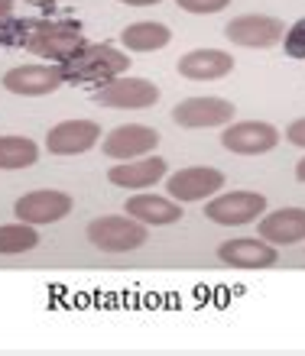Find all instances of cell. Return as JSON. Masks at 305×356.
Listing matches in <instances>:
<instances>
[{"label":"cell","instance_id":"obj_1","mask_svg":"<svg viewBox=\"0 0 305 356\" xmlns=\"http://www.w3.org/2000/svg\"><path fill=\"white\" fill-rule=\"evenodd\" d=\"M130 62L134 58H127V52L111 42H85L68 62H62V75L65 85H104L111 78L124 75Z\"/></svg>","mask_w":305,"mask_h":356},{"label":"cell","instance_id":"obj_2","mask_svg":"<svg viewBox=\"0 0 305 356\" xmlns=\"http://www.w3.org/2000/svg\"><path fill=\"white\" fill-rule=\"evenodd\" d=\"M85 42L88 39L78 23H68V19H36L33 29H29L26 42H23V49L39 58H49V62H58V65H62V62H68Z\"/></svg>","mask_w":305,"mask_h":356},{"label":"cell","instance_id":"obj_3","mask_svg":"<svg viewBox=\"0 0 305 356\" xmlns=\"http://www.w3.org/2000/svg\"><path fill=\"white\" fill-rule=\"evenodd\" d=\"M88 240L95 250L101 253H130V250H140V246L150 240V230L146 224H140L136 217H97L88 224Z\"/></svg>","mask_w":305,"mask_h":356},{"label":"cell","instance_id":"obj_4","mask_svg":"<svg viewBox=\"0 0 305 356\" xmlns=\"http://www.w3.org/2000/svg\"><path fill=\"white\" fill-rule=\"evenodd\" d=\"M91 101L97 107H111V111H146L159 101V85H152L146 78H130L124 75L111 78L91 94Z\"/></svg>","mask_w":305,"mask_h":356},{"label":"cell","instance_id":"obj_5","mask_svg":"<svg viewBox=\"0 0 305 356\" xmlns=\"http://www.w3.org/2000/svg\"><path fill=\"white\" fill-rule=\"evenodd\" d=\"M263 214H267V197L260 191H221V195L208 197V204H205V217L221 227L253 224Z\"/></svg>","mask_w":305,"mask_h":356},{"label":"cell","instance_id":"obj_6","mask_svg":"<svg viewBox=\"0 0 305 356\" xmlns=\"http://www.w3.org/2000/svg\"><path fill=\"white\" fill-rule=\"evenodd\" d=\"M237 107L224 97H185L172 107V123L182 130H214L234 120Z\"/></svg>","mask_w":305,"mask_h":356},{"label":"cell","instance_id":"obj_7","mask_svg":"<svg viewBox=\"0 0 305 356\" xmlns=\"http://www.w3.org/2000/svg\"><path fill=\"white\" fill-rule=\"evenodd\" d=\"M224 188V172L211 169V165H189L166 178V195L175 197L179 204H191V201H208Z\"/></svg>","mask_w":305,"mask_h":356},{"label":"cell","instance_id":"obj_8","mask_svg":"<svg viewBox=\"0 0 305 356\" xmlns=\"http://www.w3.org/2000/svg\"><path fill=\"white\" fill-rule=\"evenodd\" d=\"M224 36L234 46H244V49H269L276 42H283L286 26H283L279 17H269V13H244V17H234L224 26Z\"/></svg>","mask_w":305,"mask_h":356},{"label":"cell","instance_id":"obj_9","mask_svg":"<svg viewBox=\"0 0 305 356\" xmlns=\"http://www.w3.org/2000/svg\"><path fill=\"white\" fill-rule=\"evenodd\" d=\"M221 146L234 156H263L279 146V130L267 120H230L228 130L221 133Z\"/></svg>","mask_w":305,"mask_h":356},{"label":"cell","instance_id":"obj_10","mask_svg":"<svg viewBox=\"0 0 305 356\" xmlns=\"http://www.w3.org/2000/svg\"><path fill=\"white\" fill-rule=\"evenodd\" d=\"M72 195L65 191H56V188H39V191H29L13 204V214L17 220H26V224L39 227V224H58L62 217L72 214Z\"/></svg>","mask_w":305,"mask_h":356},{"label":"cell","instance_id":"obj_11","mask_svg":"<svg viewBox=\"0 0 305 356\" xmlns=\"http://www.w3.org/2000/svg\"><path fill=\"white\" fill-rule=\"evenodd\" d=\"M159 146V133L143 123H124V127H114V130L104 136L101 149H104L107 159L127 162V159H140V156H150Z\"/></svg>","mask_w":305,"mask_h":356},{"label":"cell","instance_id":"obj_12","mask_svg":"<svg viewBox=\"0 0 305 356\" xmlns=\"http://www.w3.org/2000/svg\"><path fill=\"white\" fill-rule=\"evenodd\" d=\"M0 85L10 94H19V97H42V94H52L65 85V75H62L58 62H52V65H17L0 78Z\"/></svg>","mask_w":305,"mask_h":356},{"label":"cell","instance_id":"obj_13","mask_svg":"<svg viewBox=\"0 0 305 356\" xmlns=\"http://www.w3.org/2000/svg\"><path fill=\"white\" fill-rule=\"evenodd\" d=\"M101 143V127L95 120H62L46 136V149L52 156H81Z\"/></svg>","mask_w":305,"mask_h":356},{"label":"cell","instance_id":"obj_14","mask_svg":"<svg viewBox=\"0 0 305 356\" xmlns=\"http://www.w3.org/2000/svg\"><path fill=\"white\" fill-rule=\"evenodd\" d=\"M218 259L234 269H273L279 263V253L263 236H237L218 246Z\"/></svg>","mask_w":305,"mask_h":356},{"label":"cell","instance_id":"obj_15","mask_svg":"<svg viewBox=\"0 0 305 356\" xmlns=\"http://www.w3.org/2000/svg\"><path fill=\"white\" fill-rule=\"evenodd\" d=\"M166 159H159L156 152L150 156H140V159H127L117 162L107 169V181L117 188H127V191H143V188H152L159 178H166Z\"/></svg>","mask_w":305,"mask_h":356},{"label":"cell","instance_id":"obj_16","mask_svg":"<svg viewBox=\"0 0 305 356\" xmlns=\"http://www.w3.org/2000/svg\"><path fill=\"white\" fill-rule=\"evenodd\" d=\"M257 234L273 246H296L305 240V207H279L260 217Z\"/></svg>","mask_w":305,"mask_h":356},{"label":"cell","instance_id":"obj_17","mask_svg":"<svg viewBox=\"0 0 305 356\" xmlns=\"http://www.w3.org/2000/svg\"><path fill=\"white\" fill-rule=\"evenodd\" d=\"M124 214L136 217V220L146 224V227H169V224H179L185 211H182V204L169 195L159 197V195H146V191H140V195L127 197Z\"/></svg>","mask_w":305,"mask_h":356},{"label":"cell","instance_id":"obj_18","mask_svg":"<svg viewBox=\"0 0 305 356\" xmlns=\"http://www.w3.org/2000/svg\"><path fill=\"white\" fill-rule=\"evenodd\" d=\"M179 75L189 81H218L234 72V58L224 49H195L179 58Z\"/></svg>","mask_w":305,"mask_h":356},{"label":"cell","instance_id":"obj_19","mask_svg":"<svg viewBox=\"0 0 305 356\" xmlns=\"http://www.w3.org/2000/svg\"><path fill=\"white\" fill-rule=\"evenodd\" d=\"M169 39H172V29L166 23H156V19L130 23L120 33V42H124L127 52H159V49L169 46Z\"/></svg>","mask_w":305,"mask_h":356},{"label":"cell","instance_id":"obj_20","mask_svg":"<svg viewBox=\"0 0 305 356\" xmlns=\"http://www.w3.org/2000/svg\"><path fill=\"white\" fill-rule=\"evenodd\" d=\"M39 146L29 136H0V169L3 172H19L36 165Z\"/></svg>","mask_w":305,"mask_h":356},{"label":"cell","instance_id":"obj_21","mask_svg":"<svg viewBox=\"0 0 305 356\" xmlns=\"http://www.w3.org/2000/svg\"><path fill=\"white\" fill-rule=\"evenodd\" d=\"M39 246V234L36 227L26 220L17 224H0V256H17V253H29Z\"/></svg>","mask_w":305,"mask_h":356},{"label":"cell","instance_id":"obj_22","mask_svg":"<svg viewBox=\"0 0 305 356\" xmlns=\"http://www.w3.org/2000/svg\"><path fill=\"white\" fill-rule=\"evenodd\" d=\"M36 19H0V46H23Z\"/></svg>","mask_w":305,"mask_h":356},{"label":"cell","instance_id":"obj_23","mask_svg":"<svg viewBox=\"0 0 305 356\" xmlns=\"http://www.w3.org/2000/svg\"><path fill=\"white\" fill-rule=\"evenodd\" d=\"M175 7L191 13V17H214L230 7V0H175Z\"/></svg>","mask_w":305,"mask_h":356},{"label":"cell","instance_id":"obj_24","mask_svg":"<svg viewBox=\"0 0 305 356\" xmlns=\"http://www.w3.org/2000/svg\"><path fill=\"white\" fill-rule=\"evenodd\" d=\"M283 49H286L289 58H305V17L296 19V23L286 29V36H283Z\"/></svg>","mask_w":305,"mask_h":356},{"label":"cell","instance_id":"obj_25","mask_svg":"<svg viewBox=\"0 0 305 356\" xmlns=\"http://www.w3.org/2000/svg\"><path fill=\"white\" fill-rule=\"evenodd\" d=\"M286 140L292 143V146H299V149H305V117H299V120L289 123Z\"/></svg>","mask_w":305,"mask_h":356},{"label":"cell","instance_id":"obj_26","mask_svg":"<svg viewBox=\"0 0 305 356\" xmlns=\"http://www.w3.org/2000/svg\"><path fill=\"white\" fill-rule=\"evenodd\" d=\"M127 7H152V3H162V0H120Z\"/></svg>","mask_w":305,"mask_h":356},{"label":"cell","instance_id":"obj_27","mask_svg":"<svg viewBox=\"0 0 305 356\" xmlns=\"http://www.w3.org/2000/svg\"><path fill=\"white\" fill-rule=\"evenodd\" d=\"M13 13V0H0V19Z\"/></svg>","mask_w":305,"mask_h":356},{"label":"cell","instance_id":"obj_28","mask_svg":"<svg viewBox=\"0 0 305 356\" xmlns=\"http://www.w3.org/2000/svg\"><path fill=\"white\" fill-rule=\"evenodd\" d=\"M296 178H299V181H305V159L296 165Z\"/></svg>","mask_w":305,"mask_h":356}]
</instances>
